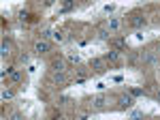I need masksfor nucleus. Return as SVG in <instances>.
<instances>
[{
	"mask_svg": "<svg viewBox=\"0 0 160 120\" xmlns=\"http://www.w3.org/2000/svg\"><path fill=\"white\" fill-rule=\"evenodd\" d=\"M145 24H148V17H143L141 13H132L130 15V26L132 28H143Z\"/></svg>",
	"mask_w": 160,
	"mask_h": 120,
	"instance_id": "nucleus-3",
	"label": "nucleus"
},
{
	"mask_svg": "<svg viewBox=\"0 0 160 120\" xmlns=\"http://www.w3.org/2000/svg\"><path fill=\"white\" fill-rule=\"evenodd\" d=\"M132 105H135V96L130 95V92L118 96V109H130Z\"/></svg>",
	"mask_w": 160,
	"mask_h": 120,
	"instance_id": "nucleus-2",
	"label": "nucleus"
},
{
	"mask_svg": "<svg viewBox=\"0 0 160 120\" xmlns=\"http://www.w3.org/2000/svg\"><path fill=\"white\" fill-rule=\"evenodd\" d=\"M90 69H92V73H96V75H102V73L107 71V60L105 58H92L90 60Z\"/></svg>",
	"mask_w": 160,
	"mask_h": 120,
	"instance_id": "nucleus-1",
	"label": "nucleus"
},
{
	"mask_svg": "<svg viewBox=\"0 0 160 120\" xmlns=\"http://www.w3.org/2000/svg\"><path fill=\"white\" fill-rule=\"evenodd\" d=\"M68 60H71L73 64H79V56H77V54H73V56H71V58H68Z\"/></svg>",
	"mask_w": 160,
	"mask_h": 120,
	"instance_id": "nucleus-21",
	"label": "nucleus"
},
{
	"mask_svg": "<svg viewBox=\"0 0 160 120\" xmlns=\"http://www.w3.org/2000/svg\"><path fill=\"white\" fill-rule=\"evenodd\" d=\"M53 4V0H45V7H51Z\"/></svg>",
	"mask_w": 160,
	"mask_h": 120,
	"instance_id": "nucleus-22",
	"label": "nucleus"
},
{
	"mask_svg": "<svg viewBox=\"0 0 160 120\" xmlns=\"http://www.w3.org/2000/svg\"><path fill=\"white\" fill-rule=\"evenodd\" d=\"M53 39H56L58 43H62V41H64V35H62V32H53Z\"/></svg>",
	"mask_w": 160,
	"mask_h": 120,
	"instance_id": "nucleus-19",
	"label": "nucleus"
},
{
	"mask_svg": "<svg viewBox=\"0 0 160 120\" xmlns=\"http://www.w3.org/2000/svg\"><path fill=\"white\" fill-rule=\"evenodd\" d=\"M81 2H90V0H81Z\"/></svg>",
	"mask_w": 160,
	"mask_h": 120,
	"instance_id": "nucleus-25",
	"label": "nucleus"
},
{
	"mask_svg": "<svg viewBox=\"0 0 160 120\" xmlns=\"http://www.w3.org/2000/svg\"><path fill=\"white\" fill-rule=\"evenodd\" d=\"M98 36L102 39V41H109V39H111V32H109V30H100Z\"/></svg>",
	"mask_w": 160,
	"mask_h": 120,
	"instance_id": "nucleus-16",
	"label": "nucleus"
},
{
	"mask_svg": "<svg viewBox=\"0 0 160 120\" xmlns=\"http://www.w3.org/2000/svg\"><path fill=\"white\" fill-rule=\"evenodd\" d=\"M105 107H107V96L105 95H96L92 99V109L100 112V109H105Z\"/></svg>",
	"mask_w": 160,
	"mask_h": 120,
	"instance_id": "nucleus-4",
	"label": "nucleus"
},
{
	"mask_svg": "<svg viewBox=\"0 0 160 120\" xmlns=\"http://www.w3.org/2000/svg\"><path fill=\"white\" fill-rule=\"evenodd\" d=\"M49 49H51V43L47 41V39H43V41H38L37 45H34V54H38V56H41V54H47Z\"/></svg>",
	"mask_w": 160,
	"mask_h": 120,
	"instance_id": "nucleus-5",
	"label": "nucleus"
},
{
	"mask_svg": "<svg viewBox=\"0 0 160 120\" xmlns=\"http://www.w3.org/2000/svg\"><path fill=\"white\" fill-rule=\"evenodd\" d=\"M9 54H11V43L2 41V56H9Z\"/></svg>",
	"mask_w": 160,
	"mask_h": 120,
	"instance_id": "nucleus-14",
	"label": "nucleus"
},
{
	"mask_svg": "<svg viewBox=\"0 0 160 120\" xmlns=\"http://www.w3.org/2000/svg\"><path fill=\"white\" fill-rule=\"evenodd\" d=\"M49 36H51V30H49V28H45V30L41 32V39H49Z\"/></svg>",
	"mask_w": 160,
	"mask_h": 120,
	"instance_id": "nucleus-18",
	"label": "nucleus"
},
{
	"mask_svg": "<svg viewBox=\"0 0 160 120\" xmlns=\"http://www.w3.org/2000/svg\"><path fill=\"white\" fill-rule=\"evenodd\" d=\"M120 54H122L120 49H109V52H107V54H105L102 58L107 60V62H113V64H115V62H120V58H122Z\"/></svg>",
	"mask_w": 160,
	"mask_h": 120,
	"instance_id": "nucleus-6",
	"label": "nucleus"
},
{
	"mask_svg": "<svg viewBox=\"0 0 160 120\" xmlns=\"http://www.w3.org/2000/svg\"><path fill=\"white\" fill-rule=\"evenodd\" d=\"M128 92H130V95H132V96H145V95H148V92H145L143 88H130Z\"/></svg>",
	"mask_w": 160,
	"mask_h": 120,
	"instance_id": "nucleus-13",
	"label": "nucleus"
},
{
	"mask_svg": "<svg viewBox=\"0 0 160 120\" xmlns=\"http://www.w3.org/2000/svg\"><path fill=\"white\" fill-rule=\"evenodd\" d=\"M141 60H143V62H148V64H152V62H156V58H154V52H149V49H145V52L141 54Z\"/></svg>",
	"mask_w": 160,
	"mask_h": 120,
	"instance_id": "nucleus-10",
	"label": "nucleus"
},
{
	"mask_svg": "<svg viewBox=\"0 0 160 120\" xmlns=\"http://www.w3.org/2000/svg\"><path fill=\"white\" fill-rule=\"evenodd\" d=\"M156 49H158V52H156V54H158V56H160V43H158V47H156Z\"/></svg>",
	"mask_w": 160,
	"mask_h": 120,
	"instance_id": "nucleus-24",
	"label": "nucleus"
},
{
	"mask_svg": "<svg viewBox=\"0 0 160 120\" xmlns=\"http://www.w3.org/2000/svg\"><path fill=\"white\" fill-rule=\"evenodd\" d=\"M75 9V0H64V7H62V13H68Z\"/></svg>",
	"mask_w": 160,
	"mask_h": 120,
	"instance_id": "nucleus-12",
	"label": "nucleus"
},
{
	"mask_svg": "<svg viewBox=\"0 0 160 120\" xmlns=\"http://www.w3.org/2000/svg\"><path fill=\"white\" fill-rule=\"evenodd\" d=\"M156 101H158V103H160V92H158V95H156Z\"/></svg>",
	"mask_w": 160,
	"mask_h": 120,
	"instance_id": "nucleus-23",
	"label": "nucleus"
},
{
	"mask_svg": "<svg viewBox=\"0 0 160 120\" xmlns=\"http://www.w3.org/2000/svg\"><path fill=\"white\" fill-rule=\"evenodd\" d=\"M11 96H13V90H4V92H2V99H4V101L11 99Z\"/></svg>",
	"mask_w": 160,
	"mask_h": 120,
	"instance_id": "nucleus-20",
	"label": "nucleus"
},
{
	"mask_svg": "<svg viewBox=\"0 0 160 120\" xmlns=\"http://www.w3.org/2000/svg\"><path fill=\"white\" fill-rule=\"evenodd\" d=\"M111 45H113V49L124 52V49H126V39H124V36H115V39H111Z\"/></svg>",
	"mask_w": 160,
	"mask_h": 120,
	"instance_id": "nucleus-7",
	"label": "nucleus"
},
{
	"mask_svg": "<svg viewBox=\"0 0 160 120\" xmlns=\"http://www.w3.org/2000/svg\"><path fill=\"white\" fill-rule=\"evenodd\" d=\"M11 82H13V84H19V82H22V73H19V71H13L11 73Z\"/></svg>",
	"mask_w": 160,
	"mask_h": 120,
	"instance_id": "nucleus-15",
	"label": "nucleus"
},
{
	"mask_svg": "<svg viewBox=\"0 0 160 120\" xmlns=\"http://www.w3.org/2000/svg\"><path fill=\"white\" fill-rule=\"evenodd\" d=\"M66 82H68V77H66V73H64V71H56V73H53V84L64 86Z\"/></svg>",
	"mask_w": 160,
	"mask_h": 120,
	"instance_id": "nucleus-8",
	"label": "nucleus"
},
{
	"mask_svg": "<svg viewBox=\"0 0 160 120\" xmlns=\"http://www.w3.org/2000/svg\"><path fill=\"white\" fill-rule=\"evenodd\" d=\"M107 28H109V32L118 30V28H120V19H118V17H111L109 22H107Z\"/></svg>",
	"mask_w": 160,
	"mask_h": 120,
	"instance_id": "nucleus-11",
	"label": "nucleus"
},
{
	"mask_svg": "<svg viewBox=\"0 0 160 120\" xmlns=\"http://www.w3.org/2000/svg\"><path fill=\"white\" fill-rule=\"evenodd\" d=\"M19 19H22V22H28V19H30V13L28 11H19Z\"/></svg>",
	"mask_w": 160,
	"mask_h": 120,
	"instance_id": "nucleus-17",
	"label": "nucleus"
},
{
	"mask_svg": "<svg viewBox=\"0 0 160 120\" xmlns=\"http://www.w3.org/2000/svg\"><path fill=\"white\" fill-rule=\"evenodd\" d=\"M49 67H51V71H53V73H56V71H64V69H66V64H64V60H62V58H53Z\"/></svg>",
	"mask_w": 160,
	"mask_h": 120,
	"instance_id": "nucleus-9",
	"label": "nucleus"
}]
</instances>
